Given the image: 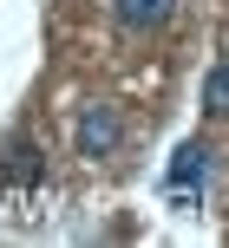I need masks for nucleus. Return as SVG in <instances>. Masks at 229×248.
<instances>
[{
	"label": "nucleus",
	"mask_w": 229,
	"mask_h": 248,
	"mask_svg": "<svg viewBox=\"0 0 229 248\" xmlns=\"http://www.w3.org/2000/svg\"><path fill=\"white\" fill-rule=\"evenodd\" d=\"M203 176H210V144H183L177 157H170V189H177V196H183V189L196 196Z\"/></svg>",
	"instance_id": "obj_3"
},
{
	"label": "nucleus",
	"mask_w": 229,
	"mask_h": 248,
	"mask_svg": "<svg viewBox=\"0 0 229 248\" xmlns=\"http://www.w3.org/2000/svg\"><path fill=\"white\" fill-rule=\"evenodd\" d=\"M118 20L131 26V33H151V26H164L170 13H177V0H112Z\"/></svg>",
	"instance_id": "obj_4"
},
{
	"label": "nucleus",
	"mask_w": 229,
	"mask_h": 248,
	"mask_svg": "<svg viewBox=\"0 0 229 248\" xmlns=\"http://www.w3.org/2000/svg\"><path fill=\"white\" fill-rule=\"evenodd\" d=\"M203 111H210V118H229V59L210 72V85H203Z\"/></svg>",
	"instance_id": "obj_5"
},
{
	"label": "nucleus",
	"mask_w": 229,
	"mask_h": 248,
	"mask_svg": "<svg viewBox=\"0 0 229 248\" xmlns=\"http://www.w3.org/2000/svg\"><path fill=\"white\" fill-rule=\"evenodd\" d=\"M118 137H125V124H118L112 105H92L85 118H79V157H112Z\"/></svg>",
	"instance_id": "obj_2"
},
{
	"label": "nucleus",
	"mask_w": 229,
	"mask_h": 248,
	"mask_svg": "<svg viewBox=\"0 0 229 248\" xmlns=\"http://www.w3.org/2000/svg\"><path fill=\"white\" fill-rule=\"evenodd\" d=\"M39 176H46L39 144H33V137H7V144H0V183H7V189H33Z\"/></svg>",
	"instance_id": "obj_1"
}]
</instances>
